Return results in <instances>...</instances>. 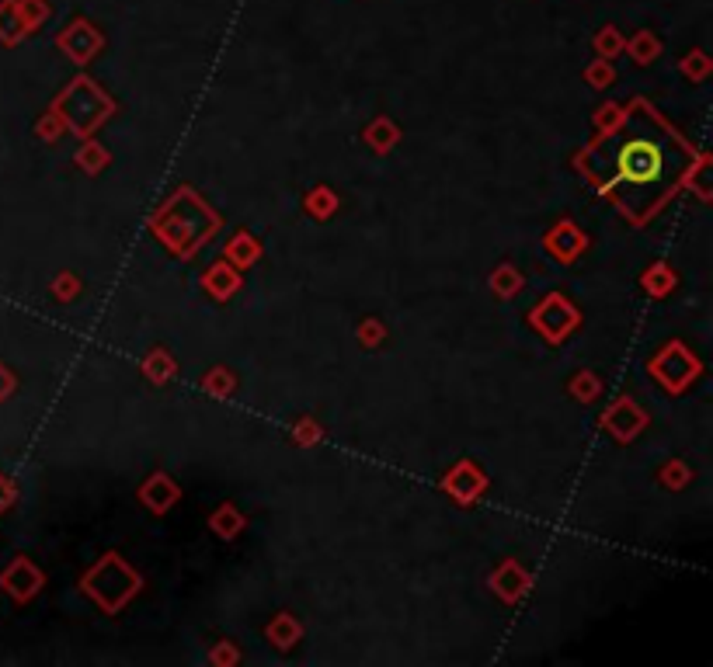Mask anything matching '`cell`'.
I'll return each mask as SVG.
<instances>
[{
  "instance_id": "obj_1",
  "label": "cell",
  "mask_w": 713,
  "mask_h": 667,
  "mask_svg": "<svg viewBox=\"0 0 713 667\" xmlns=\"http://www.w3.org/2000/svg\"><path fill=\"white\" fill-rule=\"evenodd\" d=\"M658 167H661V157H658V150H654L651 143H630L627 150L620 153L623 178L637 181V185L658 178Z\"/></svg>"
}]
</instances>
